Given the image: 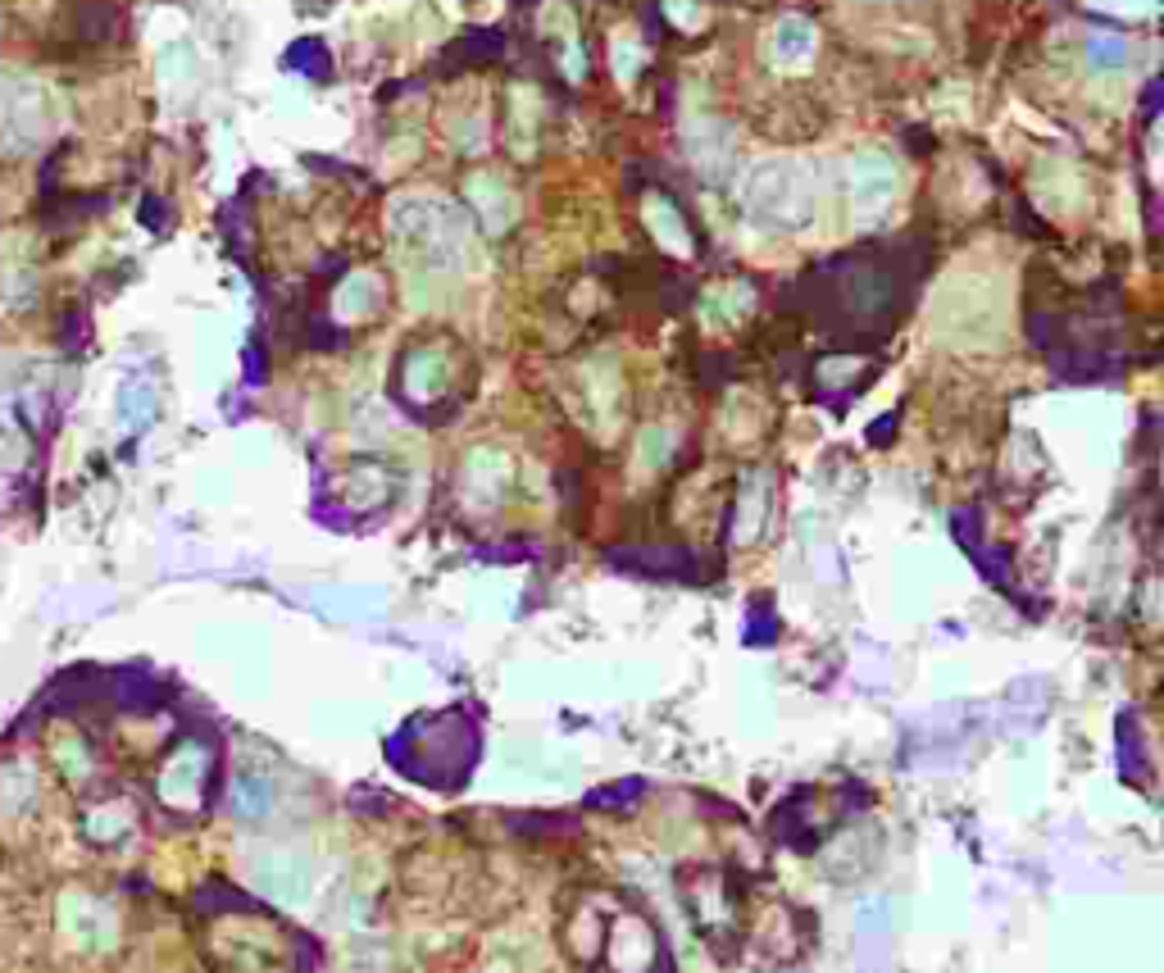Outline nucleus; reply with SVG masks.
<instances>
[{
	"label": "nucleus",
	"instance_id": "f257e3e1",
	"mask_svg": "<svg viewBox=\"0 0 1164 973\" xmlns=\"http://www.w3.org/2000/svg\"><path fill=\"white\" fill-rule=\"evenodd\" d=\"M569 951L601 973H669V951L651 914L623 901H582L569 923Z\"/></svg>",
	"mask_w": 1164,
	"mask_h": 973
},
{
	"label": "nucleus",
	"instance_id": "f03ea898",
	"mask_svg": "<svg viewBox=\"0 0 1164 973\" xmlns=\"http://www.w3.org/2000/svg\"><path fill=\"white\" fill-rule=\"evenodd\" d=\"M387 760L423 788L455 792L478 769V723L464 710L419 714L387 742Z\"/></svg>",
	"mask_w": 1164,
	"mask_h": 973
},
{
	"label": "nucleus",
	"instance_id": "7ed1b4c3",
	"mask_svg": "<svg viewBox=\"0 0 1164 973\" xmlns=\"http://www.w3.org/2000/svg\"><path fill=\"white\" fill-rule=\"evenodd\" d=\"M678 892H683L688 919L696 923L705 946L723 960L733 955L742 942V892L733 883V873L719 864H696L678 879Z\"/></svg>",
	"mask_w": 1164,
	"mask_h": 973
},
{
	"label": "nucleus",
	"instance_id": "20e7f679",
	"mask_svg": "<svg viewBox=\"0 0 1164 973\" xmlns=\"http://www.w3.org/2000/svg\"><path fill=\"white\" fill-rule=\"evenodd\" d=\"M260 883H264V892H273L282 901H301L310 892V864L305 860H287V855L264 860Z\"/></svg>",
	"mask_w": 1164,
	"mask_h": 973
},
{
	"label": "nucleus",
	"instance_id": "39448f33",
	"mask_svg": "<svg viewBox=\"0 0 1164 973\" xmlns=\"http://www.w3.org/2000/svg\"><path fill=\"white\" fill-rule=\"evenodd\" d=\"M228 805L241 819H264L273 810V783L264 773H237V783L228 792Z\"/></svg>",
	"mask_w": 1164,
	"mask_h": 973
},
{
	"label": "nucleus",
	"instance_id": "423d86ee",
	"mask_svg": "<svg viewBox=\"0 0 1164 973\" xmlns=\"http://www.w3.org/2000/svg\"><path fill=\"white\" fill-rule=\"evenodd\" d=\"M205 773H210V755L201 746H182V755L164 773V792H201Z\"/></svg>",
	"mask_w": 1164,
	"mask_h": 973
},
{
	"label": "nucleus",
	"instance_id": "0eeeda50",
	"mask_svg": "<svg viewBox=\"0 0 1164 973\" xmlns=\"http://www.w3.org/2000/svg\"><path fill=\"white\" fill-rule=\"evenodd\" d=\"M614 792H592L588 801L592 805H623V801H638L642 796V783H610Z\"/></svg>",
	"mask_w": 1164,
	"mask_h": 973
}]
</instances>
